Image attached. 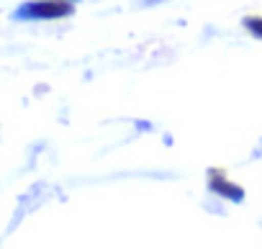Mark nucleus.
<instances>
[{
	"instance_id": "nucleus-1",
	"label": "nucleus",
	"mask_w": 262,
	"mask_h": 249,
	"mask_svg": "<svg viewBox=\"0 0 262 249\" xmlns=\"http://www.w3.org/2000/svg\"><path fill=\"white\" fill-rule=\"evenodd\" d=\"M72 13V6L70 3H62V0H34V3H26L21 6V11L16 13V18H62V16H70Z\"/></svg>"
},
{
	"instance_id": "nucleus-2",
	"label": "nucleus",
	"mask_w": 262,
	"mask_h": 249,
	"mask_svg": "<svg viewBox=\"0 0 262 249\" xmlns=\"http://www.w3.org/2000/svg\"><path fill=\"white\" fill-rule=\"evenodd\" d=\"M247 29H249L254 36H262V18H249V21H247Z\"/></svg>"
}]
</instances>
